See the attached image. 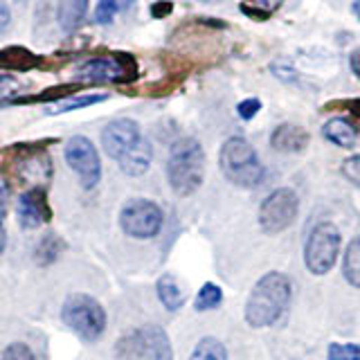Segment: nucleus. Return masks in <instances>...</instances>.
Instances as JSON below:
<instances>
[{
  "instance_id": "1",
  "label": "nucleus",
  "mask_w": 360,
  "mask_h": 360,
  "mask_svg": "<svg viewBox=\"0 0 360 360\" xmlns=\"http://www.w3.org/2000/svg\"><path fill=\"white\" fill-rule=\"evenodd\" d=\"M290 279L284 273H266L257 281L245 302V322L252 329H266L275 324L290 302Z\"/></svg>"
},
{
  "instance_id": "2",
  "label": "nucleus",
  "mask_w": 360,
  "mask_h": 360,
  "mask_svg": "<svg viewBox=\"0 0 360 360\" xmlns=\"http://www.w3.org/2000/svg\"><path fill=\"white\" fill-rule=\"evenodd\" d=\"M169 185L178 196H191L205 178V151L196 138H180L169 149Z\"/></svg>"
},
{
  "instance_id": "3",
  "label": "nucleus",
  "mask_w": 360,
  "mask_h": 360,
  "mask_svg": "<svg viewBox=\"0 0 360 360\" xmlns=\"http://www.w3.org/2000/svg\"><path fill=\"white\" fill-rule=\"evenodd\" d=\"M219 165L223 176L236 187H257L264 180V165L259 162L257 151L245 138H228L221 146Z\"/></svg>"
},
{
  "instance_id": "4",
  "label": "nucleus",
  "mask_w": 360,
  "mask_h": 360,
  "mask_svg": "<svg viewBox=\"0 0 360 360\" xmlns=\"http://www.w3.org/2000/svg\"><path fill=\"white\" fill-rule=\"evenodd\" d=\"M61 318L77 335H82L88 342L99 340L106 329L104 307L86 292H75L63 302Z\"/></svg>"
},
{
  "instance_id": "5",
  "label": "nucleus",
  "mask_w": 360,
  "mask_h": 360,
  "mask_svg": "<svg viewBox=\"0 0 360 360\" xmlns=\"http://www.w3.org/2000/svg\"><path fill=\"white\" fill-rule=\"evenodd\" d=\"M77 79L88 84H129L138 79V61L127 52L95 56L79 65Z\"/></svg>"
},
{
  "instance_id": "6",
  "label": "nucleus",
  "mask_w": 360,
  "mask_h": 360,
  "mask_svg": "<svg viewBox=\"0 0 360 360\" xmlns=\"http://www.w3.org/2000/svg\"><path fill=\"white\" fill-rule=\"evenodd\" d=\"M342 236L333 223H318L311 230L307 245H304V262L313 275H326L335 266V259L340 255Z\"/></svg>"
},
{
  "instance_id": "7",
  "label": "nucleus",
  "mask_w": 360,
  "mask_h": 360,
  "mask_svg": "<svg viewBox=\"0 0 360 360\" xmlns=\"http://www.w3.org/2000/svg\"><path fill=\"white\" fill-rule=\"evenodd\" d=\"M117 354L122 358H142V360H172V342H169L167 333L158 324L140 326L138 331L122 338L117 345Z\"/></svg>"
},
{
  "instance_id": "8",
  "label": "nucleus",
  "mask_w": 360,
  "mask_h": 360,
  "mask_svg": "<svg viewBox=\"0 0 360 360\" xmlns=\"http://www.w3.org/2000/svg\"><path fill=\"white\" fill-rule=\"evenodd\" d=\"M300 214V196L290 187H279L259 205V225L266 234H279L290 228Z\"/></svg>"
},
{
  "instance_id": "9",
  "label": "nucleus",
  "mask_w": 360,
  "mask_h": 360,
  "mask_svg": "<svg viewBox=\"0 0 360 360\" xmlns=\"http://www.w3.org/2000/svg\"><path fill=\"white\" fill-rule=\"evenodd\" d=\"M165 214L153 200L146 198H133L120 212V225L122 230L135 239H151L162 230Z\"/></svg>"
},
{
  "instance_id": "10",
  "label": "nucleus",
  "mask_w": 360,
  "mask_h": 360,
  "mask_svg": "<svg viewBox=\"0 0 360 360\" xmlns=\"http://www.w3.org/2000/svg\"><path fill=\"white\" fill-rule=\"evenodd\" d=\"M65 162L70 165L72 172L82 180L84 189H93L101 178V160L95 149V144L90 142L86 135H72L65 142Z\"/></svg>"
},
{
  "instance_id": "11",
  "label": "nucleus",
  "mask_w": 360,
  "mask_h": 360,
  "mask_svg": "<svg viewBox=\"0 0 360 360\" xmlns=\"http://www.w3.org/2000/svg\"><path fill=\"white\" fill-rule=\"evenodd\" d=\"M144 140L140 124L129 117H120L108 122L104 131H101V146L112 158L115 162H120L122 158H127L135 146Z\"/></svg>"
},
{
  "instance_id": "12",
  "label": "nucleus",
  "mask_w": 360,
  "mask_h": 360,
  "mask_svg": "<svg viewBox=\"0 0 360 360\" xmlns=\"http://www.w3.org/2000/svg\"><path fill=\"white\" fill-rule=\"evenodd\" d=\"M18 223L20 228L25 230H34L39 228L41 223H48L52 219V210L48 196H45L43 187H30L25 194L18 198Z\"/></svg>"
},
{
  "instance_id": "13",
  "label": "nucleus",
  "mask_w": 360,
  "mask_h": 360,
  "mask_svg": "<svg viewBox=\"0 0 360 360\" xmlns=\"http://www.w3.org/2000/svg\"><path fill=\"white\" fill-rule=\"evenodd\" d=\"M309 142H311L309 131L300 127V124H290V122L279 124L273 131V135H270V146L281 153H302L309 146Z\"/></svg>"
},
{
  "instance_id": "14",
  "label": "nucleus",
  "mask_w": 360,
  "mask_h": 360,
  "mask_svg": "<svg viewBox=\"0 0 360 360\" xmlns=\"http://www.w3.org/2000/svg\"><path fill=\"white\" fill-rule=\"evenodd\" d=\"M90 0H56V22L65 34H72L82 27L88 16Z\"/></svg>"
},
{
  "instance_id": "15",
  "label": "nucleus",
  "mask_w": 360,
  "mask_h": 360,
  "mask_svg": "<svg viewBox=\"0 0 360 360\" xmlns=\"http://www.w3.org/2000/svg\"><path fill=\"white\" fill-rule=\"evenodd\" d=\"M324 140H329L335 146H342V149H352L358 142V129L354 127L347 117H333L322 127Z\"/></svg>"
},
{
  "instance_id": "16",
  "label": "nucleus",
  "mask_w": 360,
  "mask_h": 360,
  "mask_svg": "<svg viewBox=\"0 0 360 360\" xmlns=\"http://www.w3.org/2000/svg\"><path fill=\"white\" fill-rule=\"evenodd\" d=\"M151 158H153V149H151V142L149 140H142L135 149L127 155L122 158V160L117 162L120 169L127 176H142L146 169L151 167Z\"/></svg>"
},
{
  "instance_id": "17",
  "label": "nucleus",
  "mask_w": 360,
  "mask_h": 360,
  "mask_svg": "<svg viewBox=\"0 0 360 360\" xmlns=\"http://www.w3.org/2000/svg\"><path fill=\"white\" fill-rule=\"evenodd\" d=\"M41 63V59L37 54H32L25 48H5L0 50V68L5 70H18V72H25L37 68Z\"/></svg>"
},
{
  "instance_id": "18",
  "label": "nucleus",
  "mask_w": 360,
  "mask_h": 360,
  "mask_svg": "<svg viewBox=\"0 0 360 360\" xmlns=\"http://www.w3.org/2000/svg\"><path fill=\"white\" fill-rule=\"evenodd\" d=\"M158 297L167 311H178L185 304V292L172 275H162L158 279Z\"/></svg>"
},
{
  "instance_id": "19",
  "label": "nucleus",
  "mask_w": 360,
  "mask_h": 360,
  "mask_svg": "<svg viewBox=\"0 0 360 360\" xmlns=\"http://www.w3.org/2000/svg\"><path fill=\"white\" fill-rule=\"evenodd\" d=\"M342 273H345V279L349 281V284H352L354 288H360V234L347 245Z\"/></svg>"
},
{
  "instance_id": "20",
  "label": "nucleus",
  "mask_w": 360,
  "mask_h": 360,
  "mask_svg": "<svg viewBox=\"0 0 360 360\" xmlns=\"http://www.w3.org/2000/svg\"><path fill=\"white\" fill-rule=\"evenodd\" d=\"M281 3H284V0H241L239 9L248 18L262 22V20H268L270 16H273L275 11L281 7Z\"/></svg>"
},
{
  "instance_id": "21",
  "label": "nucleus",
  "mask_w": 360,
  "mask_h": 360,
  "mask_svg": "<svg viewBox=\"0 0 360 360\" xmlns=\"http://www.w3.org/2000/svg\"><path fill=\"white\" fill-rule=\"evenodd\" d=\"M189 360H228V352L221 340L217 338H202V340L194 347Z\"/></svg>"
},
{
  "instance_id": "22",
  "label": "nucleus",
  "mask_w": 360,
  "mask_h": 360,
  "mask_svg": "<svg viewBox=\"0 0 360 360\" xmlns=\"http://www.w3.org/2000/svg\"><path fill=\"white\" fill-rule=\"evenodd\" d=\"M135 0H99L97 9H95V22L97 25H108L112 22L117 14L127 11Z\"/></svg>"
},
{
  "instance_id": "23",
  "label": "nucleus",
  "mask_w": 360,
  "mask_h": 360,
  "mask_svg": "<svg viewBox=\"0 0 360 360\" xmlns=\"http://www.w3.org/2000/svg\"><path fill=\"white\" fill-rule=\"evenodd\" d=\"M59 252H61V241L56 239L54 234H48V236H43L41 243L37 245V252H34V257H37V264L48 266V264L56 262Z\"/></svg>"
},
{
  "instance_id": "24",
  "label": "nucleus",
  "mask_w": 360,
  "mask_h": 360,
  "mask_svg": "<svg viewBox=\"0 0 360 360\" xmlns=\"http://www.w3.org/2000/svg\"><path fill=\"white\" fill-rule=\"evenodd\" d=\"M221 302H223V290L217 284H205L198 290L194 307H196V311H212V309L221 307Z\"/></svg>"
},
{
  "instance_id": "25",
  "label": "nucleus",
  "mask_w": 360,
  "mask_h": 360,
  "mask_svg": "<svg viewBox=\"0 0 360 360\" xmlns=\"http://www.w3.org/2000/svg\"><path fill=\"white\" fill-rule=\"evenodd\" d=\"M106 95H84V97H77L72 101H65V104L56 106L50 110V115H56V112H70V110H79V108H86V106H93V104H99V101H104Z\"/></svg>"
},
{
  "instance_id": "26",
  "label": "nucleus",
  "mask_w": 360,
  "mask_h": 360,
  "mask_svg": "<svg viewBox=\"0 0 360 360\" xmlns=\"http://www.w3.org/2000/svg\"><path fill=\"white\" fill-rule=\"evenodd\" d=\"M329 360H360V345H329Z\"/></svg>"
},
{
  "instance_id": "27",
  "label": "nucleus",
  "mask_w": 360,
  "mask_h": 360,
  "mask_svg": "<svg viewBox=\"0 0 360 360\" xmlns=\"http://www.w3.org/2000/svg\"><path fill=\"white\" fill-rule=\"evenodd\" d=\"M270 72H273L277 79H281V82H295L297 79V72H295V68H292L288 61L284 59H277L270 63Z\"/></svg>"
},
{
  "instance_id": "28",
  "label": "nucleus",
  "mask_w": 360,
  "mask_h": 360,
  "mask_svg": "<svg viewBox=\"0 0 360 360\" xmlns=\"http://www.w3.org/2000/svg\"><path fill=\"white\" fill-rule=\"evenodd\" d=\"M3 360H37L32 354V349L22 342H14L9 345L5 352H3Z\"/></svg>"
},
{
  "instance_id": "29",
  "label": "nucleus",
  "mask_w": 360,
  "mask_h": 360,
  "mask_svg": "<svg viewBox=\"0 0 360 360\" xmlns=\"http://www.w3.org/2000/svg\"><path fill=\"white\" fill-rule=\"evenodd\" d=\"M342 176L349 180V183L360 187V155L347 158V160L342 162Z\"/></svg>"
},
{
  "instance_id": "30",
  "label": "nucleus",
  "mask_w": 360,
  "mask_h": 360,
  "mask_svg": "<svg viewBox=\"0 0 360 360\" xmlns=\"http://www.w3.org/2000/svg\"><path fill=\"white\" fill-rule=\"evenodd\" d=\"M324 110H347L352 115L360 117V99H338L324 104Z\"/></svg>"
},
{
  "instance_id": "31",
  "label": "nucleus",
  "mask_w": 360,
  "mask_h": 360,
  "mask_svg": "<svg viewBox=\"0 0 360 360\" xmlns=\"http://www.w3.org/2000/svg\"><path fill=\"white\" fill-rule=\"evenodd\" d=\"M262 110V101H259L257 97H250V99H243L239 106H236V112H239L241 120H252L257 112Z\"/></svg>"
},
{
  "instance_id": "32",
  "label": "nucleus",
  "mask_w": 360,
  "mask_h": 360,
  "mask_svg": "<svg viewBox=\"0 0 360 360\" xmlns=\"http://www.w3.org/2000/svg\"><path fill=\"white\" fill-rule=\"evenodd\" d=\"M7 202H9V187L5 183H0V225H3L7 217Z\"/></svg>"
},
{
  "instance_id": "33",
  "label": "nucleus",
  "mask_w": 360,
  "mask_h": 360,
  "mask_svg": "<svg viewBox=\"0 0 360 360\" xmlns=\"http://www.w3.org/2000/svg\"><path fill=\"white\" fill-rule=\"evenodd\" d=\"M172 9H174L172 3H167V0H160V3L151 5V14H153V18H165Z\"/></svg>"
},
{
  "instance_id": "34",
  "label": "nucleus",
  "mask_w": 360,
  "mask_h": 360,
  "mask_svg": "<svg viewBox=\"0 0 360 360\" xmlns=\"http://www.w3.org/2000/svg\"><path fill=\"white\" fill-rule=\"evenodd\" d=\"M11 22V9L5 0H0V32H5Z\"/></svg>"
},
{
  "instance_id": "35",
  "label": "nucleus",
  "mask_w": 360,
  "mask_h": 360,
  "mask_svg": "<svg viewBox=\"0 0 360 360\" xmlns=\"http://www.w3.org/2000/svg\"><path fill=\"white\" fill-rule=\"evenodd\" d=\"M349 68H352L356 79H360V48H356L352 54H349Z\"/></svg>"
},
{
  "instance_id": "36",
  "label": "nucleus",
  "mask_w": 360,
  "mask_h": 360,
  "mask_svg": "<svg viewBox=\"0 0 360 360\" xmlns=\"http://www.w3.org/2000/svg\"><path fill=\"white\" fill-rule=\"evenodd\" d=\"M5 245H7V232H5V228H3V225H0V255H3Z\"/></svg>"
},
{
  "instance_id": "37",
  "label": "nucleus",
  "mask_w": 360,
  "mask_h": 360,
  "mask_svg": "<svg viewBox=\"0 0 360 360\" xmlns=\"http://www.w3.org/2000/svg\"><path fill=\"white\" fill-rule=\"evenodd\" d=\"M352 14L360 20V0H354L352 3Z\"/></svg>"
}]
</instances>
